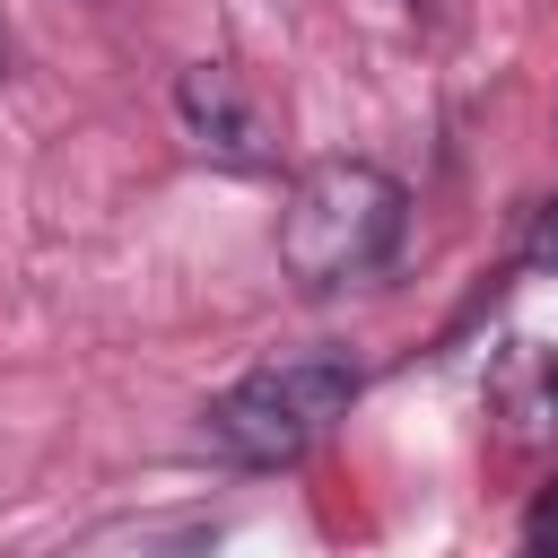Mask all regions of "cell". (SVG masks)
<instances>
[{
    "label": "cell",
    "mask_w": 558,
    "mask_h": 558,
    "mask_svg": "<svg viewBox=\"0 0 558 558\" xmlns=\"http://www.w3.org/2000/svg\"><path fill=\"white\" fill-rule=\"evenodd\" d=\"M401 183L366 157H331V166H305L288 209H279V270L296 288H349L366 270H384V253L401 244Z\"/></svg>",
    "instance_id": "1"
},
{
    "label": "cell",
    "mask_w": 558,
    "mask_h": 558,
    "mask_svg": "<svg viewBox=\"0 0 558 558\" xmlns=\"http://www.w3.org/2000/svg\"><path fill=\"white\" fill-rule=\"evenodd\" d=\"M357 401V357L340 349H296V357H270L253 375H235L201 418H209V445L244 471H279L296 462L305 445L331 436V418H349Z\"/></svg>",
    "instance_id": "2"
},
{
    "label": "cell",
    "mask_w": 558,
    "mask_h": 558,
    "mask_svg": "<svg viewBox=\"0 0 558 558\" xmlns=\"http://www.w3.org/2000/svg\"><path fill=\"white\" fill-rule=\"evenodd\" d=\"M174 113H183V131H192L218 166H235V174H262V166H270V122H262V105L244 96V78H235L227 61H192V70L174 78Z\"/></svg>",
    "instance_id": "3"
},
{
    "label": "cell",
    "mask_w": 558,
    "mask_h": 558,
    "mask_svg": "<svg viewBox=\"0 0 558 558\" xmlns=\"http://www.w3.org/2000/svg\"><path fill=\"white\" fill-rule=\"evenodd\" d=\"M523 558H558V497L541 506V523H532V541H523Z\"/></svg>",
    "instance_id": "4"
},
{
    "label": "cell",
    "mask_w": 558,
    "mask_h": 558,
    "mask_svg": "<svg viewBox=\"0 0 558 558\" xmlns=\"http://www.w3.org/2000/svg\"><path fill=\"white\" fill-rule=\"evenodd\" d=\"M541 262H558V201H549V218H541Z\"/></svg>",
    "instance_id": "5"
}]
</instances>
